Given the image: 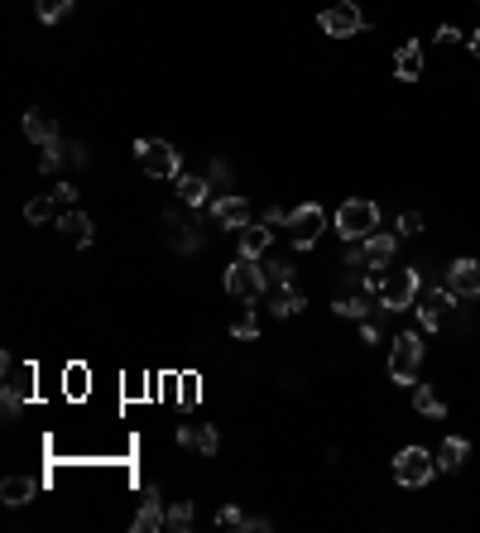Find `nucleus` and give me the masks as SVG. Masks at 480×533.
I'll list each match as a JSON object with an SVG mask.
<instances>
[{
    "mask_svg": "<svg viewBox=\"0 0 480 533\" xmlns=\"http://www.w3.org/2000/svg\"><path fill=\"white\" fill-rule=\"evenodd\" d=\"M379 231V207L370 198H351L336 207V235L342 241H365V235Z\"/></svg>",
    "mask_w": 480,
    "mask_h": 533,
    "instance_id": "obj_1",
    "label": "nucleus"
},
{
    "mask_svg": "<svg viewBox=\"0 0 480 533\" xmlns=\"http://www.w3.org/2000/svg\"><path fill=\"white\" fill-rule=\"evenodd\" d=\"M226 293L240 303H255L260 293H270V279H264V264L255 255H240L231 270H226Z\"/></svg>",
    "mask_w": 480,
    "mask_h": 533,
    "instance_id": "obj_2",
    "label": "nucleus"
},
{
    "mask_svg": "<svg viewBox=\"0 0 480 533\" xmlns=\"http://www.w3.org/2000/svg\"><path fill=\"white\" fill-rule=\"evenodd\" d=\"M418 293H422V274L408 264V270H394L385 284H379V307H385V313H408V307L418 303Z\"/></svg>",
    "mask_w": 480,
    "mask_h": 533,
    "instance_id": "obj_3",
    "label": "nucleus"
},
{
    "mask_svg": "<svg viewBox=\"0 0 480 533\" xmlns=\"http://www.w3.org/2000/svg\"><path fill=\"white\" fill-rule=\"evenodd\" d=\"M418 366H422V336L418 332H399L389 346V375L394 385H418Z\"/></svg>",
    "mask_w": 480,
    "mask_h": 533,
    "instance_id": "obj_4",
    "label": "nucleus"
},
{
    "mask_svg": "<svg viewBox=\"0 0 480 533\" xmlns=\"http://www.w3.org/2000/svg\"><path fill=\"white\" fill-rule=\"evenodd\" d=\"M432 471H437V457L428 452V447H399V457H394V481H399L404 490H418V485H428L432 481Z\"/></svg>",
    "mask_w": 480,
    "mask_h": 533,
    "instance_id": "obj_5",
    "label": "nucleus"
},
{
    "mask_svg": "<svg viewBox=\"0 0 480 533\" xmlns=\"http://www.w3.org/2000/svg\"><path fill=\"white\" fill-rule=\"evenodd\" d=\"M135 159L145 164L149 178H178L182 173V164H178V154H173L168 139H135Z\"/></svg>",
    "mask_w": 480,
    "mask_h": 533,
    "instance_id": "obj_6",
    "label": "nucleus"
},
{
    "mask_svg": "<svg viewBox=\"0 0 480 533\" xmlns=\"http://www.w3.org/2000/svg\"><path fill=\"white\" fill-rule=\"evenodd\" d=\"M317 24H322V34H327V39H351V34L365 30V15H360L356 0H336V5H327L317 15Z\"/></svg>",
    "mask_w": 480,
    "mask_h": 533,
    "instance_id": "obj_7",
    "label": "nucleus"
},
{
    "mask_svg": "<svg viewBox=\"0 0 480 533\" xmlns=\"http://www.w3.org/2000/svg\"><path fill=\"white\" fill-rule=\"evenodd\" d=\"M322 231H327V212H322L317 202H303L298 212L289 217V241L298 250H313L322 241Z\"/></svg>",
    "mask_w": 480,
    "mask_h": 533,
    "instance_id": "obj_8",
    "label": "nucleus"
},
{
    "mask_svg": "<svg viewBox=\"0 0 480 533\" xmlns=\"http://www.w3.org/2000/svg\"><path fill=\"white\" fill-rule=\"evenodd\" d=\"M457 307V293H451L447 284H437V289H422L418 293V303H413V313H418V322L428 332H437V327H447V313Z\"/></svg>",
    "mask_w": 480,
    "mask_h": 533,
    "instance_id": "obj_9",
    "label": "nucleus"
},
{
    "mask_svg": "<svg viewBox=\"0 0 480 533\" xmlns=\"http://www.w3.org/2000/svg\"><path fill=\"white\" fill-rule=\"evenodd\" d=\"M30 395H34V366H24V360L5 356V418H15Z\"/></svg>",
    "mask_w": 480,
    "mask_h": 533,
    "instance_id": "obj_10",
    "label": "nucleus"
},
{
    "mask_svg": "<svg viewBox=\"0 0 480 533\" xmlns=\"http://www.w3.org/2000/svg\"><path fill=\"white\" fill-rule=\"evenodd\" d=\"M442 284H447L451 293H457V298H480V260H471V255L451 260Z\"/></svg>",
    "mask_w": 480,
    "mask_h": 533,
    "instance_id": "obj_11",
    "label": "nucleus"
},
{
    "mask_svg": "<svg viewBox=\"0 0 480 533\" xmlns=\"http://www.w3.org/2000/svg\"><path fill=\"white\" fill-rule=\"evenodd\" d=\"M211 217L221 221V227H250L255 221V212H250V202L240 198V192H226V198H211Z\"/></svg>",
    "mask_w": 480,
    "mask_h": 533,
    "instance_id": "obj_12",
    "label": "nucleus"
},
{
    "mask_svg": "<svg viewBox=\"0 0 480 533\" xmlns=\"http://www.w3.org/2000/svg\"><path fill=\"white\" fill-rule=\"evenodd\" d=\"M217 529H236V533H270L274 524H270V519H260V514H245L240 504H221V510H217Z\"/></svg>",
    "mask_w": 480,
    "mask_h": 533,
    "instance_id": "obj_13",
    "label": "nucleus"
},
{
    "mask_svg": "<svg viewBox=\"0 0 480 533\" xmlns=\"http://www.w3.org/2000/svg\"><path fill=\"white\" fill-rule=\"evenodd\" d=\"M135 533H159L164 529V504H159V490L145 485V504H139V514L130 519Z\"/></svg>",
    "mask_w": 480,
    "mask_h": 533,
    "instance_id": "obj_14",
    "label": "nucleus"
},
{
    "mask_svg": "<svg viewBox=\"0 0 480 533\" xmlns=\"http://www.w3.org/2000/svg\"><path fill=\"white\" fill-rule=\"evenodd\" d=\"M394 77H399V82H418L422 77V49H418V39H408V44L394 49Z\"/></svg>",
    "mask_w": 480,
    "mask_h": 533,
    "instance_id": "obj_15",
    "label": "nucleus"
},
{
    "mask_svg": "<svg viewBox=\"0 0 480 533\" xmlns=\"http://www.w3.org/2000/svg\"><path fill=\"white\" fill-rule=\"evenodd\" d=\"M270 241H274V231H270V221H250V227H240V255H264V250H270Z\"/></svg>",
    "mask_w": 480,
    "mask_h": 533,
    "instance_id": "obj_16",
    "label": "nucleus"
},
{
    "mask_svg": "<svg viewBox=\"0 0 480 533\" xmlns=\"http://www.w3.org/2000/svg\"><path fill=\"white\" fill-rule=\"evenodd\" d=\"M178 198L188 207H211V178L202 173H178Z\"/></svg>",
    "mask_w": 480,
    "mask_h": 533,
    "instance_id": "obj_17",
    "label": "nucleus"
},
{
    "mask_svg": "<svg viewBox=\"0 0 480 533\" xmlns=\"http://www.w3.org/2000/svg\"><path fill=\"white\" fill-rule=\"evenodd\" d=\"M58 231L67 235V245H77V250L92 245V217L87 212H63L58 217Z\"/></svg>",
    "mask_w": 480,
    "mask_h": 533,
    "instance_id": "obj_18",
    "label": "nucleus"
},
{
    "mask_svg": "<svg viewBox=\"0 0 480 533\" xmlns=\"http://www.w3.org/2000/svg\"><path fill=\"white\" fill-rule=\"evenodd\" d=\"M432 457H437V471H447V475H451V471H461V466H466V457H471V442H466V438H447Z\"/></svg>",
    "mask_w": 480,
    "mask_h": 533,
    "instance_id": "obj_19",
    "label": "nucleus"
},
{
    "mask_svg": "<svg viewBox=\"0 0 480 533\" xmlns=\"http://www.w3.org/2000/svg\"><path fill=\"white\" fill-rule=\"evenodd\" d=\"M365 250H370V264H375V270H385V264L394 260V250H399V231H375V235H365Z\"/></svg>",
    "mask_w": 480,
    "mask_h": 533,
    "instance_id": "obj_20",
    "label": "nucleus"
},
{
    "mask_svg": "<svg viewBox=\"0 0 480 533\" xmlns=\"http://www.w3.org/2000/svg\"><path fill=\"white\" fill-rule=\"evenodd\" d=\"M303 307H307V298H303V289H293V284L274 289V298H270V313L274 317H298Z\"/></svg>",
    "mask_w": 480,
    "mask_h": 533,
    "instance_id": "obj_21",
    "label": "nucleus"
},
{
    "mask_svg": "<svg viewBox=\"0 0 480 533\" xmlns=\"http://www.w3.org/2000/svg\"><path fill=\"white\" fill-rule=\"evenodd\" d=\"M336 317L370 322L375 317V293H351V298H336Z\"/></svg>",
    "mask_w": 480,
    "mask_h": 533,
    "instance_id": "obj_22",
    "label": "nucleus"
},
{
    "mask_svg": "<svg viewBox=\"0 0 480 533\" xmlns=\"http://www.w3.org/2000/svg\"><path fill=\"white\" fill-rule=\"evenodd\" d=\"M164 227H168V245L182 250V255H192L197 245H202V235H197V227H178V212H168L164 217Z\"/></svg>",
    "mask_w": 480,
    "mask_h": 533,
    "instance_id": "obj_23",
    "label": "nucleus"
},
{
    "mask_svg": "<svg viewBox=\"0 0 480 533\" xmlns=\"http://www.w3.org/2000/svg\"><path fill=\"white\" fill-rule=\"evenodd\" d=\"M24 135H30L34 145H53V139H63L58 125H53L44 111H24Z\"/></svg>",
    "mask_w": 480,
    "mask_h": 533,
    "instance_id": "obj_24",
    "label": "nucleus"
},
{
    "mask_svg": "<svg viewBox=\"0 0 480 533\" xmlns=\"http://www.w3.org/2000/svg\"><path fill=\"white\" fill-rule=\"evenodd\" d=\"M58 212H63V207H58L53 192H39L34 202H24V221H30V227H44V221H53Z\"/></svg>",
    "mask_w": 480,
    "mask_h": 533,
    "instance_id": "obj_25",
    "label": "nucleus"
},
{
    "mask_svg": "<svg viewBox=\"0 0 480 533\" xmlns=\"http://www.w3.org/2000/svg\"><path fill=\"white\" fill-rule=\"evenodd\" d=\"M0 500L15 504V510H20V504H30V500H34V481H30V475H5V485H0Z\"/></svg>",
    "mask_w": 480,
    "mask_h": 533,
    "instance_id": "obj_26",
    "label": "nucleus"
},
{
    "mask_svg": "<svg viewBox=\"0 0 480 533\" xmlns=\"http://www.w3.org/2000/svg\"><path fill=\"white\" fill-rule=\"evenodd\" d=\"M413 409H418L422 418H447V404L437 399L432 385H413Z\"/></svg>",
    "mask_w": 480,
    "mask_h": 533,
    "instance_id": "obj_27",
    "label": "nucleus"
},
{
    "mask_svg": "<svg viewBox=\"0 0 480 533\" xmlns=\"http://www.w3.org/2000/svg\"><path fill=\"white\" fill-rule=\"evenodd\" d=\"M365 270H375V264H370V250H365V241H351V250H346V274H351V279H365Z\"/></svg>",
    "mask_w": 480,
    "mask_h": 533,
    "instance_id": "obj_28",
    "label": "nucleus"
},
{
    "mask_svg": "<svg viewBox=\"0 0 480 533\" xmlns=\"http://www.w3.org/2000/svg\"><path fill=\"white\" fill-rule=\"evenodd\" d=\"M192 447H197L202 457H217V452H221V432H217V423L192 428Z\"/></svg>",
    "mask_w": 480,
    "mask_h": 533,
    "instance_id": "obj_29",
    "label": "nucleus"
},
{
    "mask_svg": "<svg viewBox=\"0 0 480 533\" xmlns=\"http://www.w3.org/2000/svg\"><path fill=\"white\" fill-rule=\"evenodd\" d=\"M192 519H197V514H192V500H178L173 510L164 514V529H173V533H188V529H192Z\"/></svg>",
    "mask_w": 480,
    "mask_h": 533,
    "instance_id": "obj_30",
    "label": "nucleus"
},
{
    "mask_svg": "<svg viewBox=\"0 0 480 533\" xmlns=\"http://www.w3.org/2000/svg\"><path fill=\"white\" fill-rule=\"evenodd\" d=\"M231 336H240V342H255V336H260V317L250 313V307H240V313L231 317Z\"/></svg>",
    "mask_w": 480,
    "mask_h": 533,
    "instance_id": "obj_31",
    "label": "nucleus"
},
{
    "mask_svg": "<svg viewBox=\"0 0 480 533\" xmlns=\"http://www.w3.org/2000/svg\"><path fill=\"white\" fill-rule=\"evenodd\" d=\"M264 264V279H270V289H284L293 284V270H289V260H260Z\"/></svg>",
    "mask_w": 480,
    "mask_h": 533,
    "instance_id": "obj_32",
    "label": "nucleus"
},
{
    "mask_svg": "<svg viewBox=\"0 0 480 533\" xmlns=\"http://www.w3.org/2000/svg\"><path fill=\"white\" fill-rule=\"evenodd\" d=\"M63 389H67L73 399H82V395H87V366H73V370H63Z\"/></svg>",
    "mask_w": 480,
    "mask_h": 533,
    "instance_id": "obj_33",
    "label": "nucleus"
},
{
    "mask_svg": "<svg viewBox=\"0 0 480 533\" xmlns=\"http://www.w3.org/2000/svg\"><path fill=\"white\" fill-rule=\"evenodd\" d=\"M67 10H73V0H39V20L44 24H58Z\"/></svg>",
    "mask_w": 480,
    "mask_h": 533,
    "instance_id": "obj_34",
    "label": "nucleus"
},
{
    "mask_svg": "<svg viewBox=\"0 0 480 533\" xmlns=\"http://www.w3.org/2000/svg\"><path fill=\"white\" fill-rule=\"evenodd\" d=\"M58 164H63V139H53V145H39V168H44V173H53Z\"/></svg>",
    "mask_w": 480,
    "mask_h": 533,
    "instance_id": "obj_35",
    "label": "nucleus"
},
{
    "mask_svg": "<svg viewBox=\"0 0 480 533\" xmlns=\"http://www.w3.org/2000/svg\"><path fill=\"white\" fill-rule=\"evenodd\" d=\"M422 227H428V221H422V212H404V217H399V235H422Z\"/></svg>",
    "mask_w": 480,
    "mask_h": 533,
    "instance_id": "obj_36",
    "label": "nucleus"
},
{
    "mask_svg": "<svg viewBox=\"0 0 480 533\" xmlns=\"http://www.w3.org/2000/svg\"><path fill=\"white\" fill-rule=\"evenodd\" d=\"M178 399H182V409H192V404H197V375H182V380H178Z\"/></svg>",
    "mask_w": 480,
    "mask_h": 533,
    "instance_id": "obj_37",
    "label": "nucleus"
},
{
    "mask_svg": "<svg viewBox=\"0 0 480 533\" xmlns=\"http://www.w3.org/2000/svg\"><path fill=\"white\" fill-rule=\"evenodd\" d=\"M53 198H58V207H63V212H73V202H77V188H73V183H58V188H53Z\"/></svg>",
    "mask_w": 480,
    "mask_h": 533,
    "instance_id": "obj_38",
    "label": "nucleus"
},
{
    "mask_svg": "<svg viewBox=\"0 0 480 533\" xmlns=\"http://www.w3.org/2000/svg\"><path fill=\"white\" fill-rule=\"evenodd\" d=\"M207 178H211V183H221V188H226V183H231V168H226L221 159H211V164H207Z\"/></svg>",
    "mask_w": 480,
    "mask_h": 533,
    "instance_id": "obj_39",
    "label": "nucleus"
},
{
    "mask_svg": "<svg viewBox=\"0 0 480 533\" xmlns=\"http://www.w3.org/2000/svg\"><path fill=\"white\" fill-rule=\"evenodd\" d=\"M289 207H264V221H270V227H289Z\"/></svg>",
    "mask_w": 480,
    "mask_h": 533,
    "instance_id": "obj_40",
    "label": "nucleus"
},
{
    "mask_svg": "<svg viewBox=\"0 0 480 533\" xmlns=\"http://www.w3.org/2000/svg\"><path fill=\"white\" fill-rule=\"evenodd\" d=\"M437 39H442V44H457L461 30H457V24H442V30H437Z\"/></svg>",
    "mask_w": 480,
    "mask_h": 533,
    "instance_id": "obj_41",
    "label": "nucleus"
},
{
    "mask_svg": "<svg viewBox=\"0 0 480 533\" xmlns=\"http://www.w3.org/2000/svg\"><path fill=\"white\" fill-rule=\"evenodd\" d=\"M360 336H365V342L375 346V342H379V322H365V327H360Z\"/></svg>",
    "mask_w": 480,
    "mask_h": 533,
    "instance_id": "obj_42",
    "label": "nucleus"
},
{
    "mask_svg": "<svg viewBox=\"0 0 480 533\" xmlns=\"http://www.w3.org/2000/svg\"><path fill=\"white\" fill-rule=\"evenodd\" d=\"M471 53H476V58H480V30L471 34Z\"/></svg>",
    "mask_w": 480,
    "mask_h": 533,
    "instance_id": "obj_43",
    "label": "nucleus"
},
{
    "mask_svg": "<svg viewBox=\"0 0 480 533\" xmlns=\"http://www.w3.org/2000/svg\"><path fill=\"white\" fill-rule=\"evenodd\" d=\"M476 5H480V0H476Z\"/></svg>",
    "mask_w": 480,
    "mask_h": 533,
    "instance_id": "obj_44",
    "label": "nucleus"
}]
</instances>
